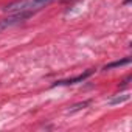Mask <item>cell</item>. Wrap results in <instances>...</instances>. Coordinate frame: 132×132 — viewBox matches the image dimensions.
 <instances>
[{
  "label": "cell",
  "mask_w": 132,
  "mask_h": 132,
  "mask_svg": "<svg viewBox=\"0 0 132 132\" xmlns=\"http://www.w3.org/2000/svg\"><path fill=\"white\" fill-rule=\"evenodd\" d=\"M56 2V0H19L13 2L8 6H5V11L8 14H16V13H34L37 10H42L44 6Z\"/></svg>",
  "instance_id": "1"
},
{
  "label": "cell",
  "mask_w": 132,
  "mask_h": 132,
  "mask_svg": "<svg viewBox=\"0 0 132 132\" xmlns=\"http://www.w3.org/2000/svg\"><path fill=\"white\" fill-rule=\"evenodd\" d=\"M33 13H16V14H10L8 17L5 19H0V31H3L6 28H11V27H16L19 23H22L25 19H28Z\"/></svg>",
  "instance_id": "2"
},
{
  "label": "cell",
  "mask_w": 132,
  "mask_h": 132,
  "mask_svg": "<svg viewBox=\"0 0 132 132\" xmlns=\"http://www.w3.org/2000/svg\"><path fill=\"white\" fill-rule=\"evenodd\" d=\"M92 73H93V70H87V72H84L82 75H78V76H75V78H69V79L56 81L53 86H72V84H78V82H82L84 79H87Z\"/></svg>",
  "instance_id": "3"
},
{
  "label": "cell",
  "mask_w": 132,
  "mask_h": 132,
  "mask_svg": "<svg viewBox=\"0 0 132 132\" xmlns=\"http://www.w3.org/2000/svg\"><path fill=\"white\" fill-rule=\"evenodd\" d=\"M130 64V59L126 57V59H121V61H115V62H110L107 65H104V69L103 70H110V69H115V67H121V65H127Z\"/></svg>",
  "instance_id": "4"
},
{
  "label": "cell",
  "mask_w": 132,
  "mask_h": 132,
  "mask_svg": "<svg viewBox=\"0 0 132 132\" xmlns=\"http://www.w3.org/2000/svg\"><path fill=\"white\" fill-rule=\"evenodd\" d=\"M129 98H130V95L129 93H123V95H118V96H115V98H112L110 101H109V104H121V103H126V101H129Z\"/></svg>",
  "instance_id": "5"
},
{
  "label": "cell",
  "mask_w": 132,
  "mask_h": 132,
  "mask_svg": "<svg viewBox=\"0 0 132 132\" xmlns=\"http://www.w3.org/2000/svg\"><path fill=\"white\" fill-rule=\"evenodd\" d=\"M87 106V103H82V104H76V106H73L72 109H70V112H75V110H79V109H84Z\"/></svg>",
  "instance_id": "6"
},
{
  "label": "cell",
  "mask_w": 132,
  "mask_h": 132,
  "mask_svg": "<svg viewBox=\"0 0 132 132\" xmlns=\"http://www.w3.org/2000/svg\"><path fill=\"white\" fill-rule=\"evenodd\" d=\"M130 79H132V76H127V78H126V79H124V81L120 84V87H126V86L129 84V81H130Z\"/></svg>",
  "instance_id": "7"
}]
</instances>
